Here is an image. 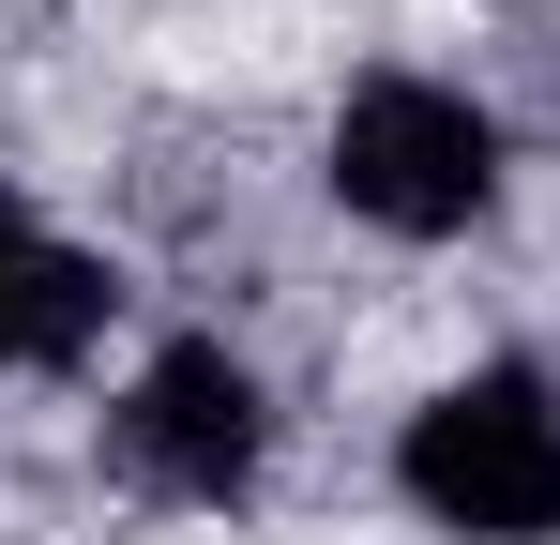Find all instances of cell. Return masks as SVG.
<instances>
[{"instance_id":"obj_1","label":"cell","mask_w":560,"mask_h":545,"mask_svg":"<svg viewBox=\"0 0 560 545\" xmlns=\"http://www.w3.org/2000/svg\"><path fill=\"white\" fill-rule=\"evenodd\" d=\"M409 500L440 515V531L469 545H546L560 531V394L530 379V363H485V379H455L424 425H409Z\"/></svg>"},{"instance_id":"obj_2","label":"cell","mask_w":560,"mask_h":545,"mask_svg":"<svg viewBox=\"0 0 560 545\" xmlns=\"http://www.w3.org/2000/svg\"><path fill=\"white\" fill-rule=\"evenodd\" d=\"M334 197L394 228V243H455L469 212L500 197V121L440 77H378L349 91V121H334Z\"/></svg>"},{"instance_id":"obj_3","label":"cell","mask_w":560,"mask_h":545,"mask_svg":"<svg viewBox=\"0 0 560 545\" xmlns=\"http://www.w3.org/2000/svg\"><path fill=\"white\" fill-rule=\"evenodd\" d=\"M106 440H121V469H137L152 500H243V485H258V440H273V409H258V379L212 349V334H183V349L137 363V394L106 409Z\"/></svg>"},{"instance_id":"obj_4","label":"cell","mask_w":560,"mask_h":545,"mask_svg":"<svg viewBox=\"0 0 560 545\" xmlns=\"http://www.w3.org/2000/svg\"><path fill=\"white\" fill-rule=\"evenodd\" d=\"M106 334V272L0 197V363H77Z\"/></svg>"}]
</instances>
